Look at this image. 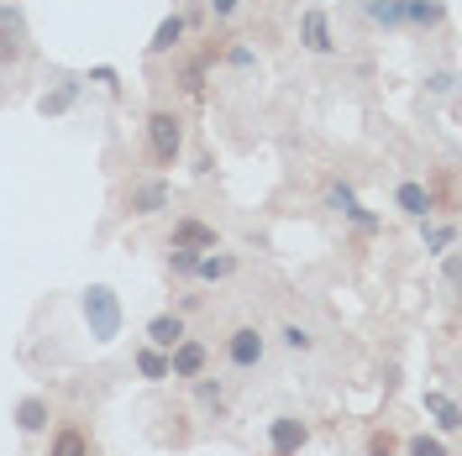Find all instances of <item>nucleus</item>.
<instances>
[{
	"instance_id": "13",
	"label": "nucleus",
	"mask_w": 462,
	"mask_h": 456,
	"mask_svg": "<svg viewBox=\"0 0 462 456\" xmlns=\"http://www.w3.org/2000/svg\"><path fill=\"white\" fill-rule=\"evenodd\" d=\"M236 268H242V257L236 252H200V268H195V278L200 284H226V278H236Z\"/></svg>"
},
{
	"instance_id": "8",
	"label": "nucleus",
	"mask_w": 462,
	"mask_h": 456,
	"mask_svg": "<svg viewBox=\"0 0 462 456\" xmlns=\"http://www.w3.org/2000/svg\"><path fill=\"white\" fill-rule=\"evenodd\" d=\"M300 42H305V53H316V58H331V53H337L331 16H326L320 5H305V11H300Z\"/></svg>"
},
{
	"instance_id": "25",
	"label": "nucleus",
	"mask_w": 462,
	"mask_h": 456,
	"mask_svg": "<svg viewBox=\"0 0 462 456\" xmlns=\"http://www.w3.org/2000/svg\"><path fill=\"white\" fill-rule=\"evenodd\" d=\"M27 58V37H16V32L0 27V68H16Z\"/></svg>"
},
{
	"instance_id": "7",
	"label": "nucleus",
	"mask_w": 462,
	"mask_h": 456,
	"mask_svg": "<svg viewBox=\"0 0 462 456\" xmlns=\"http://www.w3.org/2000/svg\"><path fill=\"white\" fill-rule=\"evenodd\" d=\"M200 372H210V346L195 342V336H184V342L169 351V378H179V383H195Z\"/></svg>"
},
{
	"instance_id": "15",
	"label": "nucleus",
	"mask_w": 462,
	"mask_h": 456,
	"mask_svg": "<svg viewBox=\"0 0 462 456\" xmlns=\"http://www.w3.org/2000/svg\"><path fill=\"white\" fill-rule=\"evenodd\" d=\"M441 22H447V0H404V27L436 32Z\"/></svg>"
},
{
	"instance_id": "28",
	"label": "nucleus",
	"mask_w": 462,
	"mask_h": 456,
	"mask_svg": "<svg viewBox=\"0 0 462 456\" xmlns=\"http://www.w3.org/2000/svg\"><path fill=\"white\" fill-rule=\"evenodd\" d=\"M352 205H357V189H352V184H326V210L346 215Z\"/></svg>"
},
{
	"instance_id": "17",
	"label": "nucleus",
	"mask_w": 462,
	"mask_h": 456,
	"mask_svg": "<svg viewBox=\"0 0 462 456\" xmlns=\"http://www.w3.org/2000/svg\"><path fill=\"white\" fill-rule=\"evenodd\" d=\"M363 16L383 32H400L404 27V0H363Z\"/></svg>"
},
{
	"instance_id": "21",
	"label": "nucleus",
	"mask_w": 462,
	"mask_h": 456,
	"mask_svg": "<svg viewBox=\"0 0 462 456\" xmlns=\"http://www.w3.org/2000/svg\"><path fill=\"white\" fill-rule=\"evenodd\" d=\"M48 456H89V435H85L79 425H63V430L53 435Z\"/></svg>"
},
{
	"instance_id": "18",
	"label": "nucleus",
	"mask_w": 462,
	"mask_h": 456,
	"mask_svg": "<svg viewBox=\"0 0 462 456\" xmlns=\"http://www.w3.org/2000/svg\"><path fill=\"white\" fill-rule=\"evenodd\" d=\"M189 388H195V404H200V409H210V415H221V409H226V383H221V378L200 372Z\"/></svg>"
},
{
	"instance_id": "5",
	"label": "nucleus",
	"mask_w": 462,
	"mask_h": 456,
	"mask_svg": "<svg viewBox=\"0 0 462 456\" xmlns=\"http://www.w3.org/2000/svg\"><path fill=\"white\" fill-rule=\"evenodd\" d=\"M310 446V425L300 415H273L268 420V456H300Z\"/></svg>"
},
{
	"instance_id": "22",
	"label": "nucleus",
	"mask_w": 462,
	"mask_h": 456,
	"mask_svg": "<svg viewBox=\"0 0 462 456\" xmlns=\"http://www.w3.org/2000/svg\"><path fill=\"white\" fill-rule=\"evenodd\" d=\"M279 342H284V351H294V357H305V351H316V336L300 325V320H289L284 331H279Z\"/></svg>"
},
{
	"instance_id": "31",
	"label": "nucleus",
	"mask_w": 462,
	"mask_h": 456,
	"mask_svg": "<svg viewBox=\"0 0 462 456\" xmlns=\"http://www.w3.org/2000/svg\"><path fill=\"white\" fill-rule=\"evenodd\" d=\"M452 85H457V79H452L447 68H441V74H431V79H426V89H431V95H452Z\"/></svg>"
},
{
	"instance_id": "1",
	"label": "nucleus",
	"mask_w": 462,
	"mask_h": 456,
	"mask_svg": "<svg viewBox=\"0 0 462 456\" xmlns=\"http://www.w3.org/2000/svg\"><path fill=\"white\" fill-rule=\"evenodd\" d=\"M147 158L158 169H179V158H184V115L169 105L147 111Z\"/></svg>"
},
{
	"instance_id": "10",
	"label": "nucleus",
	"mask_w": 462,
	"mask_h": 456,
	"mask_svg": "<svg viewBox=\"0 0 462 456\" xmlns=\"http://www.w3.org/2000/svg\"><path fill=\"white\" fill-rule=\"evenodd\" d=\"M184 32H189V16L184 11H169L158 27H152V37H147V58H169L184 48Z\"/></svg>"
},
{
	"instance_id": "9",
	"label": "nucleus",
	"mask_w": 462,
	"mask_h": 456,
	"mask_svg": "<svg viewBox=\"0 0 462 456\" xmlns=\"http://www.w3.org/2000/svg\"><path fill=\"white\" fill-rule=\"evenodd\" d=\"M394 210H400L404 221H431V210H436L431 184H420V178H400V189H394Z\"/></svg>"
},
{
	"instance_id": "19",
	"label": "nucleus",
	"mask_w": 462,
	"mask_h": 456,
	"mask_svg": "<svg viewBox=\"0 0 462 456\" xmlns=\"http://www.w3.org/2000/svg\"><path fill=\"white\" fill-rule=\"evenodd\" d=\"M74 100H79V79H63L58 89H48V95L37 100V111L42 115H63V111H74Z\"/></svg>"
},
{
	"instance_id": "2",
	"label": "nucleus",
	"mask_w": 462,
	"mask_h": 456,
	"mask_svg": "<svg viewBox=\"0 0 462 456\" xmlns=\"http://www.w3.org/2000/svg\"><path fill=\"white\" fill-rule=\"evenodd\" d=\"M79 315H85L89 336L100 346H111L116 336H121V299H116L111 284H89L85 294H79Z\"/></svg>"
},
{
	"instance_id": "11",
	"label": "nucleus",
	"mask_w": 462,
	"mask_h": 456,
	"mask_svg": "<svg viewBox=\"0 0 462 456\" xmlns=\"http://www.w3.org/2000/svg\"><path fill=\"white\" fill-rule=\"evenodd\" d=\"M143 336H147V346H158V351H173V346L189 336V325H184V315L158 310V315H152V320L143 325Z\"/></svg>"
},
{
	"instance_id": "12",
	"label": "nucleus",
	"mask_w": 462,
	"mask_h": 456,
	"mask_svg": "<svg viewBox=\"0 0 462 456\" xmlns=\"http://www.w3.org/2000/svg\"><path fill=\"white\" fill-rule=\"evenodd\" d=\"M11 420H16V430H22V435H42V430H48V420H53V404L42 399V394H27V399H16Z\"/></svg>"
},
{
	"instance_id": "6",
	"label": "nucleus",
	"mask_w": 462,
	"mask_h": 456,
	"mask_svg": "<svg viewBox=\"0 0 462 456\" xmlns=\"http://www.w3.org/2000/svg\"><path fill=\"white\" fill-rule=\"evenodd\" d=\"M169 247H184V252H216L221 247V231L200 221V215H179L169 231Z\"/></svg>"
},
{
	"instance_id": "32",
	"label": "nucleus",
	"mask_w": 462,
	"mask_h": 456,
	"mask_svg": "<svg viewBox=\"0 0 462 456\" xmlns=\"http://www.w3.org/2000/svg\"><path fill=\"white\" fill-rule=\"evenodd\" d=\"M200 305H205L200 294H179V299H173V315H195Z\"/></svg>"
},
{
	"instance_id": "26",
	"label": "nucleus",
	"mask_w": 462,
	"mask_h": 456,
	"mask_svg": "<svg viewBox=\"0 0 462 456\" xmlns=\"http://www.w3.org/2000/svg\"><path fill=\"white\" fill-rule=\"evenodd\" d=\"M205 11H210L216 27H226V22H236V16L247 11V0H205Z\"/></svg>"
},
{
	"instance_id": "14",
	"label": "nucleus",
	"mask_w": 462,
	"mask_h": 456,
	"mask_svg": "<svg viewBox=\"0 0 462 456\" xmlns=\"http://www.w3.org/2000/svg\"><path fill=\"white\" fill-rule=\"evenodd\" d=\"M426 415L436 420V430H441V435H457V430H462V409H457V399H452V394H436V388H426Z\"/></svg>"
},
{
	"instance_id": "34",
	"label": "nucleus",
	"mask_w": 462,
	"mask_h": 456,
	"mask_svg": "<svg viewBox=\"0 0 462 456\" xmlns=\"http://www.w3.org/2000/svg\"><path fill=\"white\" fill-rule=\"evenodd\" d=\"M368 456H394V446H389V441H374V446H368Z\"/></svg>"
},
{
	"instance_id": "30",
	"label": "nucleus",
	"mask_w": 462,
	"mask_h": 456,
	"mask_svg": "<svg viewBox=\"0 0 462 456\" xmlns=\"http://www.w3.org/2000/svg\"><path fill=\"white\" fill-rule=\"evenodd\" d=\"M0 27L16 32V37H27V22H22V11H16V5H0Z\"/></svg>"
},
{
	"instance_id": "33",
	"label": "nucleus",
	"mask_w": 462,
	"mask_h": 456,
	"mask_svg": "<svg viewBox=\"0 0 462 456\" xmlns=\"http://www.w3.org/2000/svg\"><path fill=\"white\" fill-rule=\"evenodd\" d=\"M89 79H95V85H106V89H116V79H121V74H116L111 63H100V68H89Z\"/></svg>"
},
{
	"instance_id": "29",
	"label": "nucleus",
	"mask_w": 462,
	"mask_h": 456,
	"mask_svg": "<svg viewBox=\"0 0 462 456\" xmlns=\"http://www.w3.org/2000/svg\"><path fill=\"white\" fill-rule=\"evenodd\" d=\"M404 456H452V451H447L436 435H410V441H404Z\"/></svg>"
},
{
	"instance_id": "27",
	"label": "nucleus",
	"mask_w": 462,
	"mask_h": 456,
	"mask_svg": "<svg viewBox=\"0 0 462 456\" xmlns=\"http://www.w3.org/2000/svg\"><path fill=\"white\" fill-rule=\"evenodd\" d=\"M195 268H200V252L169 247V273H173V278H195Z\"/></svg>"
},
{
	"instance_id": "16",
	"label": "nucleus",
	"mask_w": 462,
	"mask_h": 456,
	"mask_svg": "<svg viewBox=\"0 0 462 456\" xmlns=\"http://www.w3.org/2000/svg\"><path fill=\"white\" fill-rule=\"evenodd\" d=\"M452 242H457V226H452V221H420V247L431 257H447Z\"/></svg>"
},
{
	"instance_id": "3",
	"label": "nucleus",
	"mask_w": 462,
	"mask_h": 456,
	"mask_svg": "<svg viewBox=\"0 0 462 456\" xmlns=\"http://www.w3.org/2000/svg\"><path fill=\"white\" fill-rule=\"evenodd\" d=\"M268 362V336L258 325H231L226 331V368L231 372H258Z\"/></svg>"
},
{
	"instance_id": "4",
	"label": "nucleus",
	"mask_w": 462,
	"mask_h": 456,
	"mask_svg": "<svg viewBox=\"0 0 462 456\" xmlns=\"http://www.w3.org/2000/svg\"><path fill=\"white\" fill-rule=\"evenodd\" d=\"M173 205V184L163 178V173H152V178H137L132 189H126V215H163Z\"/></svg>"
},
{
	"instance_id": "23",
	"label": "nucleus",
	"mask_w": 462,
	"mask_h": 456,
	"mask_svg": "<svg viewBox=\"0 0 462 456\" xmlns=\"http://www.w3.org/2000/svg\"><path fill=\"white\" fill-rule=\"evenodd\" d=\"M221 63H231L236 74H247V68H258V48L253 42H231V48H221Z\"/></svg>"
},
{
	"instance_id": "24",
	"label": "nucleus",
	"mask_w": 462,
	"mask_h": 456,
	"mask_svg": "<svg viewBox=\"0 0 462 456\" xmlns=\"http://www.w3.org/2000/svg\"><path fill=\"white\" fill-rule=\"evenodd\" d=\"M342 221H346V226H352V231H363V236H378V231H383V221H378V215H374V210H368V205H363V200L352 205V210H346Z\"/></svg>"
},
{
	"instance_id": "20",
	"label": "nucleus",
	"mask_w": 462,
	"mask_h": 456,
	"mask_svg": "<svg viewBox=\"0 0 462 456\" xmlns=\"http://www.w3.org/2000/svg\"><path fill=\"white\" fill-rule=\"evenodd\" d=\"M137 372H143L147 383H169V351H158V346H137Z\"/></svg>"
}]
</instances>
